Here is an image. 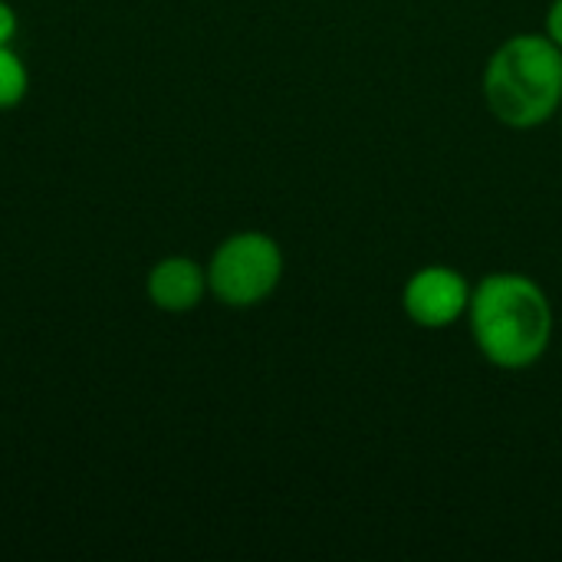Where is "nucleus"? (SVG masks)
<instances>
[{"mask_svg":"<svg viewBox=\"0 0 562 562\" xmlns=\"http://www.w3.org/2000/svg\"><path fill=\"white\" fill-rule=\"evenodd\" d=\"M471 333L481 356L501 369H527L553 339L547 293L520 273H494L471 293Z\"/></svg>","mask_w":562,"mask_h":562,"instance_id":"f257e3e1","label":"nucleus"},{"mask_svg":"<svg viewBox=\"0 0 562 562\" xmlns=\"http://www.w3.org/2000/svg\"><path fill=\"white\" fill-rule=\"evenodd\" d=\"M484 99L510 128L543 125L562 105V49L533 33L507 40L487 63Z\"/></svg>","mask_w":562,"mask_h":562,"instance_id":"f03ea898","label":"nucleus"},{"mask_svg":"<svg viewBox=\"0 0 562 562\" xmlns=\"http://www.w3.org/2000/svg\"><path fill=\"white\" fill-rule=\"evenodd\" d=\"M283 277L280 244L260 231H244L227 237L207 267V286L224 306H257L263 303Z\"/></svg>","mask_w":562,"mask_h":562,"instance_id":"7ed1b4c3","label":"nucleus"},{"mask_svg":"<svg viewBox=\"0 0 562 562\" xmlns=\"http://www.w3.org/2000/svg\"><path fill=\"white\" fill-rule=\"evenodd\" d=\"M402 303H405V313L418 326L441 329V326H451L471 306V290L458 270L425 267L408 280Z\"/></svg>","mask_w":562,"mask_h":562,"instance_id":"20e7f679","label":"nucleus"},{"mask_svg":"<svg viewBox=\"0 0 562 562\" xmlns=\"http://www.w3.org/2000/svg\"><path fill=\"white\" fill-rule=\"evenodd\" d=\"M207 270L194 263L191 257H165L148 270L145 293L148 300L165 313H188L204 300Z\"/></svg>","mask_w":562,"mask_h":562,"instance_id":"39448f33","label":"nucleus"},{"mask_svg":"<svg viewBox=\"0 0 562 562\" xmlns=\"http://www.w3.org/2000/svg\"><path fill=\"white\" fill-rule=\"evenodd\" d=\"M26 66L10 46H0V109H13L26 95Z\"/></svg>","mask_w":562,"mask_h":562,"instance_id":"423d86ee","label":"nucleus"},{"mask_svg":"<svg viewBox=\"0 0 562 562\" xmlns=\"http://www.w3.org/2000/svg\"><path fill=\"white\" fill-rule=\"evenodd\" d=\"M13 36H16V13L7 0H0V46H10Z\"/></svg>","mask_w":562,"mask_h":562,"instance_id":"0eeeda50","label":"nucleus"},{"mask_svg":"<svg viewBox=\"0 0 562 562\" xmlns=\"http://www.w3.org/2000/svg\"><path fill=\"white\" fill-rule=\"evenodd\" d=\"M547 36L562 49V0H553V7L547 13Z\"/></svg>","mask_w":562,"mask_h":562,"instance_id":"6e6552de","label":"nucleus"}]
</instances>
